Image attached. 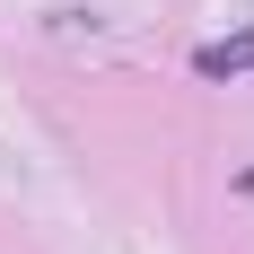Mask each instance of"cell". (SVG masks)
Segmentation results:
<instances>
[{"label": "cell", "instance_id": "1", "mask_svg": "<svg viewBox=\"0 0 254 254\" xmlns=\"http://www.w3.org/2000/svg\"><path fill=\"white\" fill-rule=\"evenodd\" d=\"M193 70H202V79H237V70H254V35H228V44H202V53H193Z\"/></svg>", "mask_w": 254, "mask_h": 254}]
</instances>
